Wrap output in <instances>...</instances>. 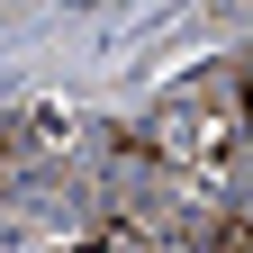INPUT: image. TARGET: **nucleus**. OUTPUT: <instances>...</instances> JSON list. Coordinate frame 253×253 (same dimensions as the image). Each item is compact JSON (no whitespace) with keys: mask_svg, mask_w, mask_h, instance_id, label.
Returning a JSON list of instances; mask_svg holds the SVG:
<instances>
[{"mask_svg":"<svg viewBox=\"0 0 253 253\" xmlns=\"http://www.w3.org/2000/svg\"><path fill=\"white\" fill-rule=\"evenodd\" d=\"M145 154H163L172 172H226V154H235V90H226V73L172 90L145 118Z\"/></svg>","mask_w":253,"mask_h":253,"instance_id":"obj_1","label":"nucleus"},{"mask_svg":"<svg viewBox=\"0 0 253 253\" xmlns=\"http://www.w3.org/2000/svg\"><path fill=\"white\" fill-rule=\"evenodd\" d=\"M235 9H253V0H235Z\"/></svg>","mask_w":253,"mask_h":253,"instance_id":"obj_2","label":"nucleus"}]
</instances>
